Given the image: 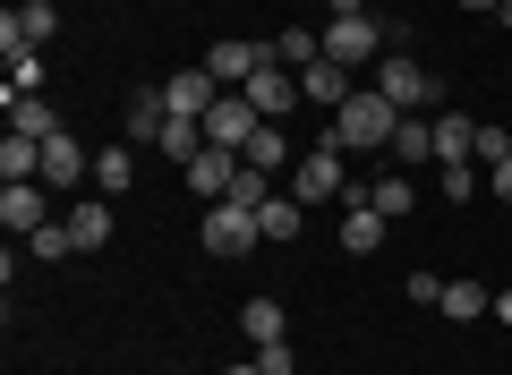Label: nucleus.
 Returning a JSON list of instances; mask_svg holds the SVG:
<instances>
[{
	"label": "nucleus",
	"instance_id": "f257e3e1",
	"mask_svg": "<svg viewBox=\"0 0 512 375\" xmlns=\"http://www.w3.org/2000/svg\"><path fill=\"white\" fill-rule=\"evenodd\" d=\"M402 120H410L402 103H384L376 86H359V94H350L342 111H333L325 145H342V154H384V145H393V128H402Z\"/></svg>",
	"mask_w": 512,
	"mask_h": 375
},
{
	"label": "nucleus",
	"instance_id": "f03ea898",
	"mask_svg": "<svg viewBox=\"0 0 512 375\" xmlns=\"http://www.w3.org/2000/svg\"><path fill=\"white\" fill-rule=\"evenodd\" d=\"M376 94H384V103H402V111H427L444 86H436V69H427V60L384 52V60H376Z\"/></svg>",
	"mask_w": 512,
	"mask_h": 375
},
{
	"label": "nucleus",
	"instance_id": "7ed1b4c3",
	"mask_svg": "<svg viewBox=\"0 0 512 375\" xmlns=\"http://www.w3.org/2000/svg\"><path fill=\"white\" fill-rule=\"evenodd\" d=\"M205 248H214V256H256V248H265V231H256L248 205L222 197V205H205Z\"/></svg>",
	"mask_w": 512,
	"mask_h": 375
},
{
	"label": "nucleus",
	"instance_id": "20e7f679",
	"mask_svg": "<svg viewBox=\"0 0 512 375\" xmlns=\"http://www.w3.org/2000/svg\"><path fill=\"white\" fill-rule=\"evenodd\" d=\"M256 128H265V111H256L248 94H214V111H205V145H231V154H248Z\"/></svg>",
	"mask_w": 512,
	"mask_h": 375
},
{
	"label": "nucleus",
	"instance_id": "39448f33",
	"mask_svg": "<svg viewBox=\"0 0 512 375\" xmlns=\"http://www.w3.org/2000/svg\"><path fill=\"white\" fill-rule=\"evenodd\" d=\"M325 60H342V69H359V60H384V26L367 18V9H359V18H333V26H325Z\"/></svg>",
	"mask_w": 512,
	"mask_h": 375
},
{
	"label": "nucleus",
	"instance_id": "423d86ee",
	"mask_svg": "<svg viewBox=\"0 0 512 375\" xmlns=\"http://www.w3.org/2000/svg\"><path fill=\"white\" fill-rule=\"evenodd\" d=\"M342 188H350V171H342V145H316V154L291 171V197H299V205H325V197H342Z\"/></svg>",
	"mask_w": 512,
	"mask_h": 375
},
{
	"label": "nucleus",
	"instance_id": "0eeeda50",
	"mask_svg": "<svg viewBox=\"0 0 512 375\" xmlns=\"http://www.w3.org/2000/svg\"><path fill=\"white\" fill-rule=\"evenodd\" d=\"M265 60H274V43H239V35H222L214 52H205V69H214V86H222V94H239L256 69H265Z\"/></svg>",
	"mask_w": 512,
	"mask_h": 375
},
{
	"label": "nucleus",
	"instance_id": "6e6552de",
	"mask_svg": "<svg viewBox=\"0 0 512 375\" xmlns=\"http://www.w3.org/2000/svg\"><path fill=\"white\" fill-rule=\"evenodd\" d=\"M52 35H60L52 0H18V9L0 18V52H35V43H52Z\"/></svg>",
	"mask_w": 512,
	"mask_h": 375
},
{
	"label": "nucleus",
	"instance_id": "1a4fd4ad",
	"mask_svg": "<svg viewBox=\"0 0 512 375\" xmlns=\"http://www.w3.org/2000/svg\"><path fill=\"white\" fill-rule=\"evenodd\" d=\"M0 222H9V239H35L43 222H52V205H43V179H9V188H0Z\"/></svg>",
	"mask_w": 512,
	"mask_h": 375
},
{
	"label": "nucleus",
	"instance_id": "9d476101",
	"mask_svg": "<svg viewBox=\"0 0 512 375\" xmlns=\"http://www.w3.org/2000/svg\"><path fill=\"white\" fill-rule=\"evenodd\" d=\"M239 94H248V103L265 111V120H282L291 103H308V94H299V69H282V60H265V69H256V77H248Z\"/></svg>",
	"mask_w": 512,
	"mask_h": 375
},
{
	"label": "nucleus",
	"instance_id": "9b49d317",
	"mask_svg": "<svg viewBox=\"0 0 512 375\" xmlns=\"http://www.w3.org/2000/svg\"><path fill=\"white\" fill-rule=\"evenodd\" d=\"M214 69H180V77H163V111L171 120H205V111H214Z\"/></svg>",
	"mask_w": 512,
	"mask_h": 375
},
{
	"label": "nucleus",
	"instance_id": "f8f14e48",
	"mask_svg": "<svg viewBox=\"0 0 512 375\" xmlns=\"http://www.w3.org/2000/svg\"><path fill=\"white\" fill-rule=\"evenodd\" d=\"M231 179H239V154H231V145H205V154L188 162V188H197L205 205H222V197H231Z\"/></svg>",
	"mask_w": 512,
	"mask_h": 375
},
{
	"label": "nucleus",
	"instance_id": "ddd939ff",
	"mask_svg": "<svg viewBox=\"0 0 512 375\" xmlns=\"http://www.w3.org/2000/svg\"><path fill=\"white\" fill-rule=\"evenodd\" d=\"M111 231H120V222H111V197H77V205H69V239H77V256L111 248Z\"/></svg>",
	"mask_w": 512,
	"mask_h": 375
},
{
	"label": "nucleus",
	"instance_id": "4468645a",
	"mask_svg": "<svg viewBox=\"0 0 512 375\" xmlns=\"http://www.w3.org/2000/svg\"><path fill=\"white\" fill-rule=\"evenodd\" d=\"M384 154L402 162V171H436V120H419V111H410V120L393 128V145H384Z\"/></svg>",
	"mask_w": 512,
	"mask_h": 375
},
{
	"label": "nucleus",
	"instance_id": "2eb2a0df",
	"mask_svg": "<svg viewBox=\"0 0 512 375\" xmlns=\"http://www.w3.org/2000/svg\"><path fill=\"white\" fill-rule=\"evenodd\" d=\"M163 86H146V94H128V120H120V145H163Z\"/></svg>",
	"mask_w": 512,
	"mask_h": 375
},
{
	"label": "nucleus",
	"instance_id": "dca6fc26",
	"mask_svg": "<svg viewBox=\"0 0 512 375\" xmlns=\"http://www.w3.org/2000/svg\"><path fill=\"white\" fill-rule=\"evenodd\" d=\"M299 94H308V103H325V111H342L359 86H350V69H342V60H308V69H299Z\"/></svg>",
	"mask_w": 512,
	"mask_h": 375
},
{
	"label": "nucleus",
	"instance_id": "f3484780",
	"mask_svg": "<svg viewBox=\"0 0 512 375\" xmlns=\"http://www.w3.org/2000/svg\"><path fill=\"white\" fill-rule=\"evenodd\" d=\"M137 188V145H103L94 154V197H128Z\"/></svg>",
	"mask_w": 512,
	"mask_h": 375
},
{
	"label": "nucleus",
	"instance_id": "a211bd4d",
	"mask_svg": "<svg viewBox=\"0 0 512 375\" xmlns=\"http://www.w3.org/2000/svg\"><path fill=\"white\" fill-rule=\"evenodd\" d=\"M367 205H376L384 222H402L410 205H419V179H410V171H384V179H367Z\"/></svg>",
	"mask_w": 512,
	"mask_h": 375
},
{
	"label": "nucleus",
	"instance_id": "6ab92c4d",
	"mask_svg": "<svg viewBox=\"0 0 512 375\" xmlns=\"http://www.w3.org/2000/svg\"><path fill=\"white\" fill-rule=\"evenodd\" d=\"M77 179H86V154H77V137L60 128V137L43 145V188H77Z\"/></svg>",
	"mask_w": 512,
	"mask_h": 375
},
{
	"label": "nucleus",
	"instance_id": "aec40b11",
	"mask_svg": "<svg viewBox=\"0 0 512 375\" xmlns=\"http://www.w3.org/2000/svg\"><path fill=\"white\" fill-rule=\"evenodd\" d=\"M239 333L265 350V341H291V316H282V299H248L239 307Z\"/></svg>",
	"mask_w": 512,
	"mask_h": 375
},
{
	"label": "nucleus",
	"instance_id": "412c9836",
	"mask_svg": "<svg viewBox=\"0 0 512 375\" xmlns=\"http://www.w3.org/2000/svg\"><path fill=\"white\" fill-rule=\"evenodd\" d=\"M9 128H18V137H35V145H52V137H60V111L43 103V94H18V103H9Z\"/></svg>",
	"mask_w": 512,
	"mask_h": 375
},
{
	"label": "nucleus",
	"instance_id": "4be33fe9",
	"mask_svg": "<svg viewBox=\"0 0 512 375\" xmlns=\"http://www.w3.org/2000/svg\"><path fill=\"white\" fill-rule=\"evenodd\" d=\"M470 145H478L470 111H436V162H470Z\"/></svg>",
	"mask_w": 512,
	"mask_h": 375
},
{
	"label": "nucleus",
	"instance_id": "5701e85b",
	"mask_svg": "<svg viewBox=\"0 0 512 375\" xmlns=\"http://www.w3.org/2000/svg\"><path fill=\"white\" fill-rule=\"evenodd\" d=\"M384 231H393V222H384L376 205H350V214H342V248H350V256H367V248H384Z\"/></svg>",
	"mask_w": 512,
	"mask_h": 375
},
{
	"label": "nucleus",
	"instance_id": "b1692460",
	"mask_svg": "<svg viewBox=\"0 0 512 375\" xmlns=\"http://www.w3.org/2000/svg\"><path fill=\"white\" fill-rule=\"evenodd\" d=\"M0 179H43V145L9 128V137H0Z\"/></svg>",
	"mask_w": 512,
	"mask_h": 375
},
{
	"label": "nucleus",
	"instance_id": "393cba45",
	"mask_svg": "<svg viewBox=\"0 0 512 375\" xmlns=\"http://www.w3.org/2000/svg\"><path fill=\"white\" fill-rule=\"evenodd\" d=\"M256 231H265V248H274V239H299V197H282V188H274V197L256 205Z\"/></svg>",
	"mask_w": 512,
	"mask_h": 375
},
{
	"label": "nucleus",
	"instance_id": "a878e982",
	"mask_svg": "<svg viewBox=\"0 0 512 375\" xmlns=\"http://www.w3.org/2000/svg\"><path fill=\"white\" fill-rule=\"evenodd\" d=\"M154 154H171V162L188 171V162L205 154V120H163V145H154Z\"/></svg>",
	"mask_w": 512,
	"mask_h": 375
},
{
	"label": "nucleus",
	"instance_id": "bb28decb",
	"mask_svg": "<svg viewBox=\"0 0 512 375\" xmlns=\"http://www.w3.org/2000/svg\"><path fill=\"white\" fill-rule=\"evenodd\" d=\"M274 60H282V69H308V60H325V35H308V26H282V35H274Z\"/></svg>",
	"mask_w": 512,
	"mask_h": 375
},
{
	"label": "nucleus",
	"instance_id": "cd10ccee",
	"mask_svg": "<svg viewBox=\"0 0 512 375\" xmlns=\"http://www.w3.org/2000/svg\"><path fill=\"white\" fill-rule=\"evenodd\" d=\"M487 290H478V282H444V307H436V316H453V324H478V316H487Z\"/></svg>",
	"mask_w": 512,
	"mask_h": 375
},
{
	"label": "nucleus",
	"instance_id": "c85d7f7f",
	"mask_svg": "<svg viewBox=\"0 0 512 375\" xmlns=\"http://www.w3.org/2000/svg\"><path fill=\"white\" fill-rule=\"evenodd\" d=\"M265 197H274V171H256V162L239 154V179H231V205H248V214H256V205H265Z\"/></svg>",
	"mask_w": 512,
	"mask_h": 375
},
{
	"label": "nucleus",
	"instance_id": "c756f323",
	"mask_svg": "<svg viewBox=\"0 0 512 375\" xmlns=\"http://www.w3.org/2000/svg\"><path fill=\"white\" fill-rule=\"evenodd\" d=\"M436 188H444L453 205H470L478 188H487V179H478V162H436Z\"/></svg>",
	"mask_w": 512,
	"mask_h": 375
},
{
	"label": "nucleus",
	"instance_id": "7c9ffc66",
	"mask_svg": "<svg viewBox=\"0 0 512 375\" xmlns=\"http://www.w3.org/2000/svg\"><path fill=\"white\" fill-rule=\"evenodd\" d=\"M282 154H291V145H282V128H274V120H265V128L248 137V162H256V171H282Z\"/></svg>",
	"mask_w": 512,
	"mask_h": 375
},
{
	"label": "nucleus",
	"instance_id": "2f4dec72",
	"mask_svg": "<svg viewBox=\"0 0 512 375\" xmlns=\"http://www.w3.org/2000/svg\"><path fill=\"white\" fill-rule=\"evenodd\" d=\"M18 94H43V60L35 52H9V103Z\"/></svg>",
	"mask_w": 512,
	"mask_h": 375
},
{
	"label": "nucleus",
	"instance_id": "473e14b6",
	"mask_svg": "<svg viewBox=\"0 0 512 375\" xmlns=\"http://www.w3.org/2000/svg\"><path fill=\"white\" fill-rule=\"evenodd\" d=\"M26 256H77V239H69V222H43V231L26 239Z\"/></svg>",
	"mask_w": 512,
	"mask_h": 375
},
{
	"label": "nucleus",
	"instance_id": "72a5a7b5",
	"mask_svg": "<svg viewBox=\"0 0 512 375\" xmlns=\"http://www.w3.org/2000/svg\"><path fill=\"white\" fill-rule=\"evenodd\" d=\"M256 375H291V341H265L256 350Z\"/></svg>",
	"mask_w": 512,
	"mask_h": 375
},
{
	"label": "nucleus",
	"instance_id": "f704fd0d",
	"mask_svg": "<svg viewBox=\"0 0 512 375\" xmlns=\"http://www.w3.org/2000/svg\"><path fill=\"white\" fill-rule=\"evenodd\" d=\"M410 299H419V307H444V273H410Z\"/></svg>",
	"mask_w": 512,
	"mask_h": 375
},
{
	"label": "nucleus",
	"instance_id": "c9c22d12",
	"mask_svg": "<svg viewBox=\"0 0 512 375\" xmlns=\"http://www.w3.org/2000/svg\"><path fill=\"white\" fill-rule=\"evenodd\" d=\"M487 188H495V205H512V162H495V179H487Z\"/></svg>",
	"mask_w": 512,
	"mask_h": 375
},
{
	"label": "nucleus",
	"instance_id": "e433bc0d",
	"mask_svg": "<svg viewBox=\"0 0 512 375\" xmlns=\"http://www.w3.org/2000/svg\"><path fill=\"white\" fill-rule=\"evenodd\" d=\"M325 9H333V18H359V0H325Z\"/></svg>",
	"mask_w": 512,
	"mask_h": 375
},
{
	"label": "nucleus",
	"instance_id": "4c0bfd02",
	"mask_svg": "<svg viewBox=\"0 0 512 375\" xmlns=\"http://www.w3.org/2000/svg\"><path fill=\"white\" fill-rule=\"evenodd\" d=\"M495 316H504V324H512V290H495Z\"/></svg>",
	"mask_w": 512,
	"mask_h": 375
},
{
	"label": "nucleus",
	"instance_id": "58836bf2",
	"mask_svg": "<svg viewBox=\"0 0 512 375\" xmlns=\"http://www.w3.org/2000/svg\"><path fill=\"white\" fill-rule=\"evenodd\" d=\"M461 9H470V18H487V9H495V0H461Z\"/></svg>",
	"mask_w": 512,
	"mask_h": 375
},
{
	"label": "nucleus",
	"instance_id": "ea45409f",
	"mask_svg": "<svg viewBox=\"0 0 512 375\" xmlns=\"http://www.w3.org/2000/svg\"><path fill=\"white\" fill-rule=\"evenodd\" d=\"M436 375H444V367H436Z\"/></svg>",
	"mask_w": 512,
	"mask_h": 375
}]
</instances>
